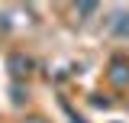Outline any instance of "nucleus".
Returning <instances> with one entry per match:
<instances>
[{
	"mask_svg": "<svg viewBox=\"0 0 129 123\" xmlns=\"http://www.w3.org/2000/svg\"><path fill=\"white\" fill-rule=\"evenodd\" d=\"M10 65L16 68V71H13L16 78H23L26 71H29V58H23V55H13V58H10Z\"/></svg>",
	"mask_w": 129,
	"mask_h": 123,
	"instance_id": "nucleus-2",
	"label": "nucleus"
},
{
	"mask_svg": "<svg viewBox=\"0 0 129 123\" xmlns=\"http://www.w3.org/2000/svg\"><path fill=\"white\" fill-rule=\"evenodd\" d=\"M29 123H45V120H39V117H36V120H29Z\"/></svg>",
	"mask_w": 129,
	"mask_h": 123,
	"instance_id": "nucleus-3",
	"label": "nucleus"
},
{
	"mask_svg": "<svg viewBox=\"0 0 129 123\" xmlns=\"http://www.w3.org/2000/svg\"><path fill=\"white\" fill-rule=\"evenodd\" d=\"M110 81H113V84H119V88L129 81V68L123 65V62H113V68H110Z\"/></svg>",
	"mask_w": 129,
	"mask_h": 123,
	"instance_id": "nucleus-1",
	"label": "nucleus"
}]
</instances>
